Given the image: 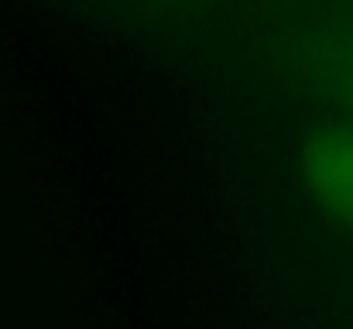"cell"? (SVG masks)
I'll list each match as a JSON object with an SVG mask.
<instances>
[{
	"instance_id": "obj_1",
	"label": "cell",
	"mask_w": 353,
	"mask_h": 329,
	"mask_svg": "<svg viewBox=\"0 0 353 329\" xmlns=\"http://www.w3.org/2000/svg\"><path fill=\"white\" fill-rule=\"evenodd\" d=\"M299 175L309 199L353 230V120L312 130L299 151Z\"/></svg>"
},
{
	"instance_id": "obj_2",
	"label": "cell",
	"mask_w": 353,
	"mask_h": 329,
	"mask_svg": "<svg viewBox=\"0 0 353 329\" xmlns=\"http://www.w3.org/2000/svg\"><path fill=\"white\" fill-rule=\"evenodd\" d=\"M323 72H326V86L336 93L340 103L353 110V24L340 28L326 52H323Z\"/></svg>"
}]
</instances>
